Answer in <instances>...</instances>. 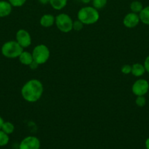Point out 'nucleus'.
Listing matches in <instances>:
<instances>
[{
	"instance_id": "obj_16",
	"label": "nucleus",
	"mask_w": 149,
	"mask_h": 149,
	"mask_svg": "<svg viewBox=\"0 0 149 149\" xmlns=\"http://www.w3.org/2000/svg\"><path fill=\"white\" fill-rule=\"evenodd\" d=\"M143 7H143V4L140 1H133L130 4V10H131V11L132 13H137V14H139L141 12Z\"/></svg>"
},
{
	"instance_id": "obj_9",
	"label": "nucleus",
	"mask_w": 149,
	"mask_h": 149,
	"mask_svg": "<svg viewBox=\"0 0 149 149\" xmlns=\"http://www.w3.org/2000/svg\"><path fill=\"white\" fill-rule=\"evenodd\" d=\"M140 22L139 15L131 12L124 16L123 19V24L126 28L133 29L135 28Z\"/></svg>"
},
{
	"instance_id": "obj_28",
	"label": "nucleus",
	"mask_w": 149,
	"mask_h": 149,
	"mask_svg": "<svg viewBox=\"0 0 149 149\" xmlns=\"http://www.w3.org/2000/svg\"><path fill=\"white\" fill-rule=\"evenodd\" d=\"M4 119H3V118L1 117V116H0V130L1 129V127H2V125L3 123H4Z\"/></svg>"
},
{
	"instance_id": "obj_1",
	"label": "nucleus",
	"mask_w": 149,
	"mask_h": 149,
	"mask_svg": "<svg viewBox=\"0 0 149 149\" xmlns=\"http://www.w3.org/2000/svg\"><path fill=\"white\" fill-rule=\"evenodd\" d=\"M43 84L39 80L32 79L26 81L21 88L22 97L29 103L38 101L43 94Z\"/></svg>"
},
{
	"instance_id": "obj_15",
	"label": "nucleus",
	"mask_w": 149,
	"mask_h": 149,
	"mask_svg": "<svg viewBox=\"0 0 149 149\" xmlns=\"http://www.w3.org/2000/svg\"><path fill=\"white\" fill-rule=\"evenodd\" d=\"M140 22L145 25L149 26V6L143 7V10L139 13Z\"/></svg>"
},
{
	"instance_id": "obj_13",
	"label": "nucleus",
	"mask_w": 149,
	"mask_h": 149,
	"mask_svg": "<svg viewBox=\"0 0 149 149\" xmlns=\"http://www.w3.org/2000/svg\"><path fill=\"white\" fill-rule=\"evenodd\" d=\"M18 59L20 63L24 65H29L34 61L32 54L27 51H23L19 55Z\"/></svg>"
},
{
	"instance_id": "obj_29",
	"label": "nucleus",
	"mask_w": 149,
	"mask_h": 149,
	"mask_svg": "<svg viewBox=\"0 0 149 149\" xmlns=\"http://www.w3.org/2000/svg\"><path fill=\"white\" fill-rule=\"evenodd\" d=\"M91 0H81V1L83 4H89L91 2Z\"/></svg>"
},
{
	"instance_id": "obj_6",
	"label": "nucleus",
	"mask_w": 149,
	"mask_h": 149,
	"mask_svg": "<svg viewBox=\"0 0 149 149\" xmlns=\"http://www.w3.org/2000/svg\"><path fill=\"white\" fill-rule=\"evenodd\" d=\"M149 90V82L145 79L136 80L131 87V92L136 96L145 95Z\"/></svg>"
},
{
	"instance_id": "obj_3",
	"label": "nucleus",
	"mask_w": 149,
	"mask_h": 149,
	"mask_svg": "<svg viewBox=\"0 0 149 149\" xmlns=\"http://www.w3.org/2000/svg\"><path fill=\"white\" fill-rule=\"evenodd\" d=\"M23 51V48L16 41H8L3 44L1 48V54L4 57L10 59L18 58Z\"/></svg>"
},
{
	"instance_id": "obj_19",
	"label": "nucleus",
	"mask_w": 149,
	"mask_h": 149,
	"mask_svg": "<svg viewBox=\"0 0 149 149\" xmlns=\"http://www.w3.org/2000/svg\"><path fill=\"white\" fill-rule=\"evenodd\" d=\"M108 3V0H92V5L96 10L104 8Z\"/></svg>"
},
{
	"instance_id": "obj_23",
	"label": "nucleus",
	"mask_w": 149,
	"mask_h": 149,
	"mask_svg": "<svg viewBox=\"0 0 149 149\" xmlns=\"http://www.w3.org/2000/svg\"><path fill=\"white\" fill-rule=\"evenodd\" d=\"M121 72L124 74H129L131 72V65H129V64H125V65H123L121 68Z\"/></svg>"
},
{
	"instance_id": "obj_20",
	"label": "nucleus",
	"mask_w": 149,
	"mask_h": 149,
	"mask_svg": "<svg viewBox=\"0 0 149 149\" xmlns=\"http://www.w3.org/2000/svg\"><path fill=\"white\" fill-rule=\"evenodd\" d=\"M135 103L139 107H143L146 104V98L144 95L137 96L135 99Z\"/></svg>"
},
{
	"instance_id": "obj_25",
	"label": "nucleus",
	"mask_w": 149,
	"mask_h": 149,
	"mask_svg": "<svg viewBox=\"0 0 149 149\" xmlns=\"http://www.w3.org/2000/svg\"><path fill=\"white\" fill-rule=\"evenodd\" d=\"M39 65L37 63H36L35 61H33V62H32V63L29 65V66L30 67V68L32 70H35L36 68H37V67L39 66Z\"/></svg>"
},
{
	"instance_id": "obj_18",
	"label": "nucleus",
	"mask_w": 149,
	"mask_h": 149,
	"mask_svg": "<svg viewBox=\"0 0 149 149\" xmlns=\"http://www.w3.org/2000/svg\"><path fill=\"white\" fill-rule=\"evenodd\" d=\"M9 141H10L9 135H7L5 132H3L1 130H0V146H5L8 144Z\"/></svg>"
},
{
	"instance_id": "obj_11",
	"label": "nucleus",
	"mask_w": 149,
	"mask_h": 149,
	"mask_svg": "<svg viewBox=\"0 0 149 149\" xmlns=\"http://www.w3.org/2000/svg\"><path fill=\"white\" fill-rule=\"evenodd\" d=\"M56 17L51 14H45L41 17L39 23L44 28H49L55 23Z\"/></svg>"
},
{
	"instance_id": "obj_4",
	"label": "nucleus",
	"mask_w": 149,
	"mask_h": 149,
	"mask_svg": "<svg viewBox=\"0 0 149 149\" xmlns=\"http://www.w3.org/2000/svg\"><path fill=\"white\" fill-rule=\"evenodd\" d=\"M32 54L34 61L37 63L39 65L45 64L49 60L50 56H51L49 48L43 44L35 46L32 50Z\"/></svg>"
},
{
	"instance_id": "obj_7",
	"label": "nucleus",
	"mask_w": 149,
	"mask_h": 149,
	"mask_svg": "<svg viewBox=\"0 0 149 149\" xmlns=\"http://www.w3.org/2000/svg\"><path fill=\"white\" fill-rule=\"evenodd\" d=\"M15 41L23 48H27L32 45L30 33L25 29H19L15 34Z\"/></svg>"
},
{
	"instance_id": "obj_2",
	"label": "nucleus",
	"mask_w": 149,
	"mask_h": 149,
	"mask_svg": "<svg viewBox=\"0 0 149 149\" xmlns=\"http://www.w3.org/2000/svg\"><path fill=\"white\" fill-rule=\"evenodd\" d=\"M77 19L84 25H92L98 22L99 13L93 6H86L77 12Z\"/></svg>"
},
{
	"instance_id": "obj_12",
	"label": "nucleus",
	"mask_w": 149,
	"mask_h": 149,
	"mask_svg": "<svg viewBox=\"0 0 149 149\" xmlns=\"http://www.w3.org/2000/svg\"><path fill=\"white\" fill-rule=\"evenodd\" d=\"M146 72L145 68L144 65L139 63H136L131 65V74H132L134 77H140L145 74Z\"/></svg>"
},
{
	"instance_id": "obj_24",
	"label": "nucleus",
	"mask_w": 149,
	"mask_h": 149,
	"mask_svg": "<svg viewBox=\"0 0 149 149\" xmlns=\"http://www.w3.org/2000/svg\"><path fill=\"white\" fill-rule=\"evenodd\" d=\"M143 65H144L145 68L146 72L149 73V55H148L145 59Z\"/></svg>"
},
{
	"instance_id": "obj_8",
	"label": "nucleus",
	"mask_w": 149,
	"mask_h": 149,
	"mask_svg": "<svg viewBox=\"0 0 149 149\" xmlns=\"http://www.w3.org/2000/svg\"><path fill=\"white\" fill-rule=\"evenodd\" d=\"M40 141L35 136H27L19 144L18 149H39Z\"/></svg>"
},
{
	"instance_id": "obj_27",
	"label": "nucleus",
	"mask_w": 149,
	"mask_h": 149,
	"mask_svg": "<svg viewBox=\"0 0 149 149\" xmlns=\"http://www.w3.org/2000/svg\"><path fill=\"white\" fill-rule=\"evenodd\" d=\"M145 146L146 149H149V138L146 139L145 142Z\"/></svg>"
},
{
	"instance_id": "obj_5",
	"label": "nucleus",
	"mask_w": 149,
	"mask_h": 149,
	"mask_svg": "<svg viewBox=\"0 0 149 149\" xmlns=\"http://www.w3.org/2000/svg\"><path fill=\"white\" fill-rule=\"evenodd\" d=\"M55 24L57 29L63 33H69L72 30L73 20L69 15L60 13L56 17Z\"/></svg>"
},
{
	"instance_id": "obj_26",
	"label": "nucleus",
	"mask_w": 149,
	"mask_h": 149,
	"mask_svg": "<svg viewBox=\"0 0 149 149\" xmlns=\"http://www.w3.org/2000/svg\"><path fill=\"white\" fill-rule=\"evenodd\" d=\"M39 3H41L42 4H49V1L50 0H38Z\"/></svg>"
},
{
	"instance_id": "obj_22",
	"label": "nucleus",
	"mask_w": 149,
	"mask_h": 149,
	"mask_svg": "<svg viewBox=\"0 0 149 149\" xmlns=\"http://www.w3.org/2000/svg\"><path fill=\"white\" fill-rule=\"evenodd\" d=\"M83 26H84V24H83L81 21H80V20L77 19V20L73 21L72 30L76 31H80L83 29Z\"/></svg>"
},
{
	"instance_id": "obj_17",
	"label": "nucleus",
	"mask_w": 149,
	"mask_h": 149,
	"mask_svg": "<svg viewBox=\"0 0 149 149\" xmlns=\"http://www.w3.org/2000/svg\"><path fill=\"white\" fill-rule=\"evenodd\" d=\"M1 130L5 132L7 135H10L13 133L15 130V126L12 122H4L2 127H1Z\"/></svg>"
},
{
	"instance_id": "obj_10",
	"label": "nucleus",
	"mask_w": 149,
	"mask_h": 149,
	"mask_svg": "<svg viewBox=\"0 0 149 149\" xmlns=\"http://www.w3.org/2000/svg\"><path fill=\"white\" fill-rule=\"evenodd\" d=\"M13 6L8 1H0V17H5L10 15L12 13Z\"/></svg>"
},
{
	"instance_id": "obj_21",
	"label": "nucleus",
	"mask_w": 149,
	"mask_h": 149,
	"mask_svg": "<svg viewBox=\"0 0 149 149\" xmlns=\"http://www.w3.org/2000/svg\"><path fill=\"white\" fill-rule=\"evenodd\" d=\"M13 7H20L25 4L26 0H8Z\"/></svg>"
},
{
	"instance_id": "obj_14",
	"label": "nucleus",
	"mask_w": 149,
	"mask_h": 149,
	"mask_svg": "<svg viewBox=\"0 0 149 149\" xmlns=\"http://www.w3.org/2000/svg\"><path fill=\"white\" fill-rule=\"evenodd\" d=\"M68 0H50L49 4L53 9L61 10L67 6Z\"/></svg>"
}]
</instances>
